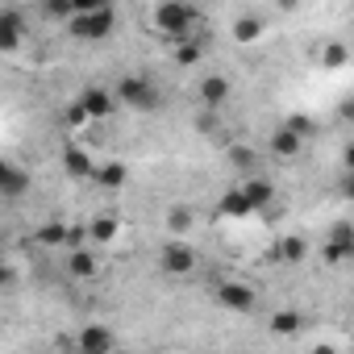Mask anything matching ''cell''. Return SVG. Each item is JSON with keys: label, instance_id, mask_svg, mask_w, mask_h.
Returning a JSON list of instances; mask_svg holds the SVG:
<instances>
[{"label": "cell", "instance_id": "9c48e42d", "mask_svg": "<svg viewBox=\"0 0 354 354\" xmlns=\"http://www.w3.org/2000/svg\"><path fill=\"white\" fill-rule=\"evenodd\" d=\"M321 254H325V263H346V259L354 254V234H350V225H337L333 238L321 246Z\"/></svg>", "mask_w": 354, "mask_h": 354}, {"label": "cell", "instance_id": "7402d4cb", "mask_svg": "<svg viewBox=\"0 0 354 354\" xmlns=\"http://www.w3.org/2000/svg\"><path fill=\"white\" fill-rule=\"evenodd\" d=\"M175 63H180V67L201 63V42H180V50H175Z\"/></svg>", "mask_w": 354, "mask_h": 354}, {"label": "cell", "instance_id": "4fadbf2b", "mask_svg": "<svg viewBox=\"0 0 354 354\" xmlns=\"http://www.w3.org/2000/svg\"><path fill=\"white\" fill-rule=\"evenodd\" d=\"M300 146H304V138H300L292 125H279V129L271 133V154H279V158H296Z\"/></svg>", "mask_w": 354, "mask_h": 354}, {"label": "cell", "instance_id": "8fae6325", "mask_svg": "<svg viewBox=\"0 0 354 354\" xmlns=\"http://www.w3.org/2000/svg\"><path fill=\"white\" fill-rule=\"evenodd\" d=\"M63 167H67L71 180H92V175H96L92 154H88V150H80V146H67V150H63Z\"/></svg>", "mask_w": 354, "mask_h": 354}, {"label": "cell", "instance_id": "cb8c5ba5", "mask_svg": "<svg viewBox=\"0 0 354 354\" xmlns=\"http://www.w3.org/2000/svg\"><path fill=\"white\" fill-rule=\"evenodd\" d=\"M346 63V46L342 42H329L325 46V67H342Z\"/></svg>", "mask_w": 354, "mask_h": 354}, {"label": "cell", "instance_id": "9a60e30c", "mask_svg": "<svg viewBox=\"0 0 354 354\" xmlns=\"http://www.w3.org/2000/svg\"><path fill=\"white\" fill-rule=\"evenodd\" d=\"M125 162H104V167H96V175H92V180L100 184V188H121L125 184Z\"/></svg>", "mask_w": 354, "mask_h": 354}, {"label": "cell", "instance_id": "ac0fdd59", "mask_svg": "<svg viewBox=\"0 0 354 354\" xmlns=\"http://www.w3.org/2000/svg\"><path fill=\"white\" fill-rule=\"evenodd\" d=\"M88 234H92V242H113V238H117V217H109V213L96 217V221L88 225Z\"/></svg>", "mask_w": 354, "mask_h": 354}, {"label": "cell", "instance_id": "484cf974", "mask_svg": "<svg viewBox=\"0 0 354 354\" xmlns=\"http://www.w3.org/2000/svg\"><path fill=\"white\" fill-rule=\"evenodd\" d=\"M46 13H50V17H59V21H67L75 9H71V0H46Z\"/></svg>", "mask_w": 354, "mask_h": 354}, {"label": "cell", "instance_id": "83f0119b", "mask_svg": "<svg viewBox=\"0 0 354 354\" xmlns=\"http://www.w3.org/2000/svg\"><path fill=\"white\" fill-rule=\"evenodd\" d=\"M96 5H104V0H71L75 13H88V9H96Z\"/></svg>", "mask_w": 354, "mask_h": 354}, {"label": "cell", "instance_id": "52a82bcc", "mask_svg": "<svg viewBox=\"0 0 354 354\" xmlns=\"http://www.w3.org/2000/svg\"><path fill=\"white\" fill-rule=\"evenodd\" d=\"M196 267V250L188 246V242H171V246H162V271H171V275H188Z\"/></svg>", "mask_w": 354, "mask_h": 354}, {"label": "cell", "instance_id": "ffe728a7", "mask_svg": "<svg viewBox=\"0 0 354 354\" xmlns=\"http://www.w3.org/2000/svg\"><path fill=\"white\" fill-rule=\"evenodd\" d=\"M192 221H196V217H192V209H171V213H167V225H171L175 234H188V230H192Z\"/></svg>", "mask_w": 354, "mask_h": 354}, {"label": "cell", "instance_id": "8992f818", "mask_svg": "<svg viewBox=\"0 0 354 354\" xmlns=\"http://www.w3.org/2000/svg\"><path fill=\"white\" fill-rule=\"evenodd\" d=\"M26 192H30V171H26V167H13V162L0 158V196L17 201V196H26Z\"/></svg>", "mask_w": 354, "mask_h": 354}, {"label": "cell", "instance_id": "ba28073f", "mask_svg": "<svg viewBox=\"0 0 354 354\" xmlns=\"http://www.w3.org/2000/svg\"><path fill=\"white\" fill-rule=\"evenodd\" d=\"M242 201H246V209H250V213H263V209L275 201V188H271V180H263V175L246 180V184H242Z\"/></svg>", "mask_w": 354, "mask_h": 354}, {"label": "cell", "instance_id": "d6986e66", "mask_svg": "<svg viewBox=\"0 0 354 354\" xmlns=\"http://www.w3.org/2000/svg\"><path fill=\"white\" fill-rule=\"evenodd\" d=\"M221 213H225V217H246V213H250V209H246V201H242V188L225 192V201H221Z\"/></svg>", "mask_w": 354, "mask_h": 354}, {"label": "cell", "instance_id": "5bb4252c", "mask_svg": "<svg viewBox=\"0 0 354 354\" xmlns=\"http://www.w3.org/2000/svg\"><path fill=\"white\" fill-rule=\"evenodd\" d=\"M201 96H205V104H209V109L225 104V100H230V80H225V75H209V80L201 84Z\"/></svg>", "mask_w": 354, "mask_h": 354}, {"label": "cell", "instance_id": "d4e9b609", "mask_svg": "<svg viewBox=\"0 0 354 354\" xmlns=\"http://www.w3.org/2000/svg\"><path fill=\"white\" fill-rule=\"evenodd\" d=\"M38 238H42V246H59V242L67 238V230H63V225H42Z\"/></svg>", "mask_w": 354, "mask_h": 354}, {"label": "cell", "instance_id": "2e32d148", "mask_svg": "<svg viewBox=\"0 0 354 354\" xmlns=\"http://www.w3.org/2000/svg\"><path fill=\"white\" fill-rule=\"evenodd\" d=\"M234 38H238L242 46L259 42V38H263V21H259V17H238V26H234Z\"/></svg>", "mask_w": 354, "mask_h": 354}, {"label": "cell", "instance_id": "e0dca14e", "mask_svg": "<svg viewBox=\"0 0 354 354\" xmlns=\"http://www.w3.org/2000/svg\"><path fill=\"white\" fill-rule=\"evenodd\" d=\"M67 267H71V275H75V279H92V275H96V259H92L88 250H71Z\"/></svg>", "mask_w": 354, "mask_h": 354}, {"label": "cell", "instance_id": "277c9868", "mask_svg": "<svg viewBox=\"0 0 354 354\" xmlns=\"http://www.w3.org/2000/svg\"><path fill=\"white\" fill-rule=\"evenodd\" d=\"M217 304L221 308H230V313H254V304H259V296H254V288H246V283H234V279H225V283H217Z\"/></svg>", "mask_w": 354, "mask_h": 354}, {"label": "cell", "instance_id": "30bf717a", "mask_svg": "<svg viewBox=\"0 0 354 354\" xmlns=\"http://www.w3.org/2000/svg\"><path fill=\"white\" fill-rule=\"evenodd\" d=\"M80 109L88 113V121H100V117H109V109H113V96L104 92V88H84L80 92Z\"/></svg>", "mask_w": 354, "mask_h": 354}, {"label": "cell", "instance_id": "6da1fadb", "mask_svg": "<svg viewBox=\"0 0 354 354\" xmlns=\"http://www.w3.org/2000/svg\"><path fill=\"white\" fill-rule=\"evenodd\" d=\"M67 26H71V34H75L80 42H100V38H109V34H113L117 13H113V5L104 0V5H96V9H88V13H71V17H67Z\"/></svg>", "mask_w": 354, "mask_h": 354}, {"label": "cell", "instance_id": "f1b7e54d", "mask_svg": "<svg viewBox=\"0 0 354 354\" xmlns=\"http://www.w3.org/2000/svg\"><path fill=\"white\" fill-rule=\"evenodd\" d=\"M13 279H17L13 267H0V288H13Z\"/></svg>", "mask_w": 354, "mask_h": 354}, {"label": "cell", "instance_id": "7a4b0ae2", "mask_svg": "<svg viewBox=\"0 0 354 354\" xmlns=\"http://www.w3.org/2000/svg\"><path fill=\"white\" fill-rule=\"evenodd\" d=\"M154 26L171 38H188V30L196 26V9L188 5V0H162V5L154 9Z\"/></svg>", "mask_w": 354, "mask_h": 354}, {"label": "cell", "instance_id": "5b68a950", "mask_svg": "<svg viewBox=\"0 0 354 354\" xmlns=\"http://www.w3.org/2000/svg\"><path fill=\"white\" fill-rule=\"evenodd\" d=\"M26 38V21L13 9H0V55H13Z\"/></svg>", "mask_w": 354, "mask_h": 354}, {"label": "cell", "instance_id": "7c38bea8", "mask_svg": "<svg viewBox=\"0 0 354 354\" xmlns=\"http://www.w3.org/2000/svg\"><path fill=\"white\" fill-rule=\"evenodd\" d=\"M80 350H88V354H109L113 346H117V337L104 329V325H88L84 333H80V342H75Z\"/></svg>", "mask_w": 354, "mask_h": 354}, {"label": "cell", "instance_id": "603a6c76", "mask_svg": "<svg viewBox=\"0 0 354 354\" xmlns=\"http://www.w3.org/2000/svg\"><path fill=\"white\" fill-rule=\"evenodd\" d=\"M271 329H275V333H296V329H300V317H296V313H275V317H271Z\"/></svg>", "mask_w": 354, "mask_h": 354}, {"label": "cell", "instance_id": "44dd1931", "mask_svg": "<svg viewBox=\"0 0 354 354\" xmlns=\"http://www.w3.org/2000/svg\"><path fill=\"white\" fill-rule=\"evenodd\" d=\"M304 250H308V246H304L300 238H288V242H279V259H283V263H300V259H304Z\"/></svg>", "mask_w": 354, "mask_h": 354}, {"label": "cell", "instance_id": "4316f807", "mask_svg": "<svg viewBox=\"0 0 354 354\" xmlns=\"http://www.w3.org/2000/svg\"><path fill=\"white\" fill-rule=\"evenodd\" d=\"M67 125H88V113L80 109V100H75V104L67 109Z\"/></svg>", "mask_w": 354, "mask_h": 354}, {"label": "cell", "instance_id": "f546056e", "mask_svg": "<svg viewBox=\"0 0 354 354\" xmlns=\"http://www.w3.org/2000/svg\"><path fill=\"white\" fill-rule=\"evenodd\" d=\"M279 5H283V9H288V5H296V0H279Z\"/></svg>", "mask_w": 354, "mask_h": 354}, {"label": "cell", "instance_id": "3957f363", "mask_svg": "<svg viewBox=\"0 0 354 354\" xmlns=\"http://www.w3.org/2000/svg\"><path fill=\"white\" fill-rule=\"evenodd\" d=\"M117 100L121 104H129V109H138V113H150V109H158L162 100H158V92H154V84L150 80H142V75H125L121 84H117Z\"/></svg>", "mask_w": 354, "mask_h": 354}]
</instances>
